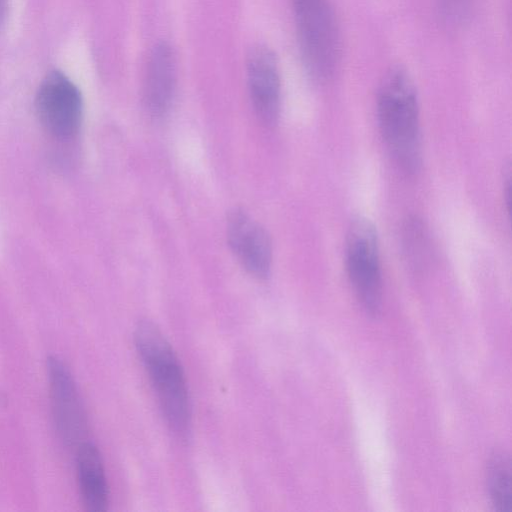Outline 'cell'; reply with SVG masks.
<instances>
[{
    "instance_id": "ba28073f",
    "label": "cell",
    "mask_w": 512,
    "mask_h": 512,
    "mask_svg": "<svg viewBox=\"0 0 512 512\" xmlns=\"http://www.w3.org/2000/svg\"><path fill=\"white\" fill-rule=\"evenodd\" d=\"M228 243L241 265L253 276L265 278L272 262L270 238L244 211L232 210L227 218Z\"/></svg>"
},
{
    "instance_id": "9c48e42d",
    "label": "cell",
    "mask_w": 512,
    "mask_h": 512,
    "mask_svg": "<svg viewBox=\"0 0 512 512\" xmlns=\"http://www.w3.org/2000/svg\"><path fill=\"white\" fill-rule=\"evenodd\" d=\"M176 82L177 60L174 49L167 42H159L149 55L143 88L144 104L150 115L160 117L169 110Z\"/></svg>"
},
{
    "instance_id": "52a82bcc",
    "label": "cell",
    "mask_w": 512,
    "mask_h": 512,
    "mask_svg": "<svg viewBox=\"0 0 512 512\" xmlns=\"http://www.w3.org/2000/svg\"><path fill=\"white\" fill-rule=\"evenodd\" d=\"M246 70L254 111L263 124L272 126L279 117L281 97L280 73L275 54L266 46L251 48Z\"/></svg>"
},
{
    "instance_id": "7c38bea8",
    "label": "cell",
    "mask_w": 512,
    "mask_h": 512,
    "mask_svg": "<svg viewBox=\"0 0 512 512\" xmlns=\"http://www.w3.org/2000/svg\"><path fill=\"white\" fill-rule=\"evenodd\" d=\"M436 7L441 22L448 28L457 29L468 20L472 0H436Z\"/></svg>"
},
{
    "instance_id": "30bf717a",
    "label": "cell",
    "mask_w": 512,
    "mask_h": 512,
    "mask_svg": "<svg viewBox=\"0 0 512 512\" xmlns=\"http://www.w3.org/2000/svg\"><path fill=\"white\" fill-rule=\"evenodd\" d=\"M80 494L87 510L105 511L108 506V486L101 455L93 444L81 443L76 456Z\"/></svg>"
},
{
    "instance_id": "4fadbf2b",
    "label": "cell",
    "mask_w": 512,
    "mask_h": 512,
    "mask_svg": "<svg viewBox=\"0 0 512 512\" xmlns=\"http://www.w3.org/2000/svg\"><path fill=\"white\" fill-rule=\"evenodd\" d=\"M7 14V0H0V28L3 26Z\"/></svg>"
},
{
    "instance_id": "8fae6325",
    "label": "cell",
    "mask_w": 512,
    "mask_h": 512,
    "mask_svg": "<svg viewBox=\"0 0 512 512\" xmlns=\"http://www.w3.org/2000/svg\"><path fill=\"white\" fill-rule=\"evenodd\" d=\"M487 487L495 509L499 512H512L511 463L503 453H496L488 462Z\"/></svg>"
},
{
    "instance_id": "5b68a950",
    "label": "cell",
    "mask_w": 512,
    "mask_h": 512,
    "mask_svg": "<svg viewBox=\"0 0 512 512\" xmlns=\"http://www.w3.org/2000/svg\"><path fill=\"white\" fill-rule=\"evenodd\" d=\"M36 110L41 123L52 135L60 139L71 138L81 125V93L65 73L52 70L38 87Z\"/></svg>"
},
{
    "instance_id": "7a4b0ae2",
    "label": "cell",
    "mask_w": 512,
    "mask_h": 512,
    "mask_svg": "<svg viewBox=\"0 0 512 512\" xmlns=\"http://www.w3.org/2000/svg\"><path fill=\"white\" fill-rule=\"evenodd\" d=\"M134 339L169 427L186 437L191 426V404L186 378L172 346L161 330L146 320L136 326Z\"/></svg>"
},
{
    "instance_id": "3957f363",
    "label": "cell",
    "mask_w": 512,
    "mask_h": 512,
    "mask_svg": "<svg viewBox=\"0 0 512 512\" xmlns=\"http://www.w3.org/2000/svg\"><path fill=\"white\" fill-rule=\"evenodd\" d=\"M304 67L312 80L327 82L340 57L337 20L329 0H291Z\"/></svg>"
},
{
    "instance_id": "277c9868",
    "label": "cell",
    "mask_w": 512,
    "mask_h": 512,
    "mask_svg": "<svg viewBox=\"0 0 512 512\" xmlns=\"http://www.w3.org/2000/svg\"><path fill=\"white\" fill-rule=\"evenodd\" d=\"M345 255L348 277L358 301L368 313L376 314L381 306L382 274L377 232L368 219L352 220Z\"/></svg>"
},
{
    "instance_id": "6da1fadb",
    "label": "cell",
    "mask_w": 512,
    "mask_h": 512,
    "mask_svg": "<svg viewBox=\"0 0 512 512\" xmlns=\"http://www.w3.org/2000/svg\"><path fill=\"white\" fill-rule=\"evenodd\" d=\"M382 138L395 162L414 173L421 163L420 113L413 79L401 66L383 76L376 100Z\"/></svg>"
},
{
    "instance_id": "8992f818",
    "label": "cell",
    "mask_w": 512,
    "mask_h": 512,
    "mask_svg": "<svg viewBox=\"0 0 512 512\" xmlns=\"http://www.w3.org/2000/svg\"><path fill=\"white\" fill-rule=\"evenodd\" d=\"M52 415L63 442L77 447L87 431L85 411L74 378L66 364L56 356L47 359Z\"/></svg>"
}]
</instances>
